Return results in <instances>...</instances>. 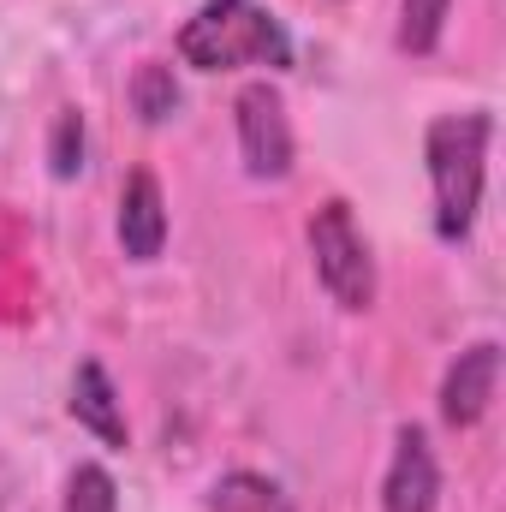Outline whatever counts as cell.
<instances>
[{
  "instance_id": "1",
  "label": "cell",
  "mask_w": 506,
  "mask_h": 512,
  "mask_svg": "<svg viewBox=\"0 0 506 512\" xmlns=\"http://www.w3.org/2000/svg\"><path fill=\"white\" fill-rule=\"evenodd\" d=\"M489 114H441L423 131V167L435 191V239L465 245L483 209V179H489Z\"/></svg>"
},
{
  "instance_id": "2",
  "label": "cell",
  "mask_w": 506,
  "mask_h": 512,
  "mask_svg": "<svg viewBox=\"0 0 506 512\" xmlns=\"http://www.w3.org/2000/svg\"><path fill=\"white\" fill-rule=\"evenodd\" d=\"M179 60L197 72H239V66H292L286 24L256 0H203L179 30Z\"/></svg>"
},
{
  "instance_id": "3",
  "label": "cell",
  "mask_w": 506,
  "mask_h": 512,
  "mask_svg": "<svg viewBox=\"0 0 506 512\" xmlns=\"http://www.w3.org/2000/svg\"><path fill=\"white\" fill-rule=\"evenodd\" d=\"M310 262H316L322 292L340 310H370L376 304V256H370L358 221H352V203L328 197L310 215Z\"/></svg>"
},
{
  "instance_id": "4",
  "label": "cell",
  "mask_w": 506,
  "mask_h": 512,
  "mask_svg": "<svg viewBox=\"0 0 506 512\" xmlns=\"http://www.w3.org/2000/svg\"><path fill=\"white\" fill-rule=\"evenodd\" d=\"M233 120H239V155H245V173L251 179H286L292 173V120H286V102L268 78H256L239 90L233 102Z\"/></svg>"
},
{
  "instance_id": "5",
  "label": "cell",
  "mask_w": 506,
  "mask_h": 512,
  "mask_svg": "<svg viewBox=\"0 0 506 512\" xmlns=\"http://www.w3.org/2000/svg\"><path fill=\"white\" fill-rule=\"evenodd\" d=\"M441 501V465L435 447L417 423H405L393 435V465L381 477V512H435Z\"/></svg>"
},
{
  "instance_id": "6",
  "label": "cell",
  "mask_w": 506,
  "mask_h": 512,
  "mask_svg": "<svg viewBox=\"0 0 506 512\" xmlns=\"http://www.w3.org/2000/svg\"><path fill=\"white\" fill-rule=\"evenodd\" d=\"M495 387H501V346L495 340H477L453 358V370L441 376V417L453 429H477L495 405Z\"/></svg>"
},
{
  "instance_id": "7",
  "label": "cell",
  "mask_w": 506,
  "mask_h": 512,
  "mask_svg": "<svg viewBox=\"0 0 506 512\" xmlns=\"http://www.w3.org/2000/svg\"><path fill=\"white\" fill-rule=\"evenodd\" d=\"M120 245H126L131 262H155L167 245V197H161V179L143 167L120 191Z\"/></svg>"
},
{
  "instance_id": "8",
  "label": "cell",
  "mask_w": 506,
  "mask_h": 512,
  "mask_svg": "<svg viewBox=\"0 0 506 512\" xmlns=\"http://www.w3.org/2000/svg\"><path fill=\"white\" fill-rule=\"evenodd\" d=\"M72 417H78L96 441H108V447H126V441H131L126 411H120V393H114L108 370H102L96 358H84V364H78V376H72Z\"/></svg>"
},
{
  "instance_id": "9",
  "label": "cell",
  "mask_w": 506,
  "mask_h": 512,
  "mask_svg": "<svg viewBox=\"0 0 506 512\" xmlns=\"http://www.w3.org/2000/svg\"><path fill=\"white\" fill-rule=\"evenodd\" d=\"M209 512H292V501L262 471H227L209 483Z\"/></svg>"
},
{
  "instance_id": "10",
  "label": "cell",
  "mask_w": 506,
  "mask_h": 512,
  "mask_svg": "<svg viewBox=\"0 0 506 512\" xmlns=\"http://www.w3.org/2000/svg\"><path fill=\"white\" fill-rule=\"evenodd\" d=\"M131 114H137L143 126H167V120L179 114V78H173V66L143 60V66L131 72Z\"/></svg>"
},
{
  "instance_id": "11",
  "label": "cell",
  "mask_w": 506,
  "mask_h": 512,
  "mask_svg": "<svg viewBox=\"0 0 506 512\" xmlns=\"http://www.w3.org/2000/svg\"><path fill=\"white\" fill-rule=\"evenodd\" d=\"M447 6L453 0H399V48L405 54H435V42L447 30Z\"/></svg>"
},
{
  "instance_id": "12",
  "label": "cell",
  "mask_w": 506,
  "mask_h": 512,
  "mask_svg": "<svg viewBox=\"0 0 506 512\" xmlns=\"http://www.w3.org/2000/svg\"><path fill=\"white\" fill-rule=\"evenodd\" d=\"M60 512H120V489H114V477H108L96 459H84V465L66 477V507Z\"/></svg>"
},
{
  "instance_id": "13",
  "label": "cell",
  "mask_w": 506,
  "mask_h": 512,
  "mask_svg": "<svg viewBox=\"0 0 506 512\" xmlns=\"http://www.w3.org/2000/svg\"><path fill=\"white\" fill-rule=\"evenodd\" d=\"M48 167H54V179H78V173H84V114H78V108H60V114H54Z\"/></svg>"
}]
</instances>
